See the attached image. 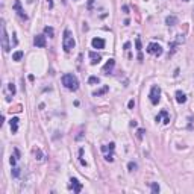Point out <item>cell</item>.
<instances>
[{
	"mask_svg": "<svg viewBox=\"0 0 194 194\" xmlns=\"http://www.w3.org/2000/svg\"><path fill=\"white\" fill-rule=\"evenodd\" d=\"M62 85H64L67 89H70V91H77V88H79V80H77V77H76L74 74L67 73V74L62 76Z\"/></svg>",
	"mask_w": 194,
	"mask_h": 194,
	"instance_id": "obj_1",
	"label": "cell"
},
{
	"mask_svg": "<svg viewBox=\"0 0 194 194\" xmlns=\"http://www.w3.org/2000/svg\"><path fill=\"white\" fill-rule=\"evenodd\" d=\"M74 46H76V41H74L71 32H70L68 29H65V31H64V40H62V47H64V50L68 53V52H71V50L74 49Z\"/></svg>",
	"mask_w": 194,
	"mask_h": 194,
	"instance_id": "obj_2",
	"label": "cell"
},
{
	"mask_svg": "<svg viewBox=\"0 0 194 194\" xmlns=\"http://www.w3.org/2000/svg\"><path fill=\"white\" fill-rule=\"evenodd\" d=\"M149 97H150L152 105H158V103H159V100H161V88H159V86H156V85H153V86H152V89H150Z\"/></svg>",
	"mask_w": 194,
	"mask_h": 194,
	"instance_id": "obj_3",
	"label": "cell"
},
{
	"mask_svg": "<svg viewBox=\"0 0 194 194\" xmlns=\"http://www.w3.org/2000/svg\"><path fill=\"white\" fill-rule=\"evenodd\" d=\"M147 52H149L150 55H155V56H161L164 50H162L161 44H158V43H150V44L147 46Z\"/></svg>",
	"mask_w": 194,
	"mask_h": 194,
	"instance_id": "obj_4",
	"label": "cell"
},
{
	"mask_svg": "<svg viewBox=\"0 0 194 194\" xmlns=\"http://www.w3.org/2000/svg\"><path fill=\"white\" fill-rule=\"evenodd\" d=\"M2 49L5 52H9V43H8V34H6V26L5 21L2 20Z\"/></svg>",
	"mask_w": 194,
	"mask_h": 194,
	"instance_id": "obj_5",
	"label": "cell"
},
{
	"mask_svg": "<svg viewBox=\"0 0 194 194\" xmlns=\"http://www.w3.org/2000/svg\"><path fill=\"white\" fill-rule=\"evenodd\" d=\"M161 118H164V124H170V115H168V112H167V109H162L158 115H156V118H155V121L158 123V121H161Z\"/></svg>",
	"mask_w": 194,
	"mask_h": 194,
	"instance_id": "obj_6",
	"label": "cell"
},
{
	"mask_svg": "<svg viewBox=\"0 0 194 194\" xmlns=\"http://www.w3.org/2000/svg\"><path fill=\"white\" fill-rule=\"evenodd\" d=\"M70 188L73 189V192L77 194V192L82 191V183H80L76 177H71V179H70Z\"/></svg>",
	"mask_w": 194,
	"mask_h": 194,
	"instance_id": "obj_7",
	"label": "cell"
},
{
	"mask_svg": "<svg viewBox=\"0 0 194 194\" xmlns=\"http://www.w3.org/2000/svg\"><path fill=\"white\" fill-rule=\"evenodd\" d=\"M15 11H17V14L21 17V18H24V20H27V15L24 14V11H23V8H21V2H20V0H17V2L14 3V6H12Z\"/></svg>",
	"mask_w": 194,
	"mask_h": 194,
	"instance_id": "obj_8",
	"label": "cell"
},
{
	"mask_svg": "<svg viewBox=\"0 0 194 194\" xmlns=\"http://www.w3.org/2000/svg\"><path fill=\"white\" fill-rule=\"evenodd\" d=\"M91 46H92V49H103L105 47V40L103 38H92Z\"/></svg>",
	"mask_w": 194,
	"mask_h": 194,
	"instance_id": "obj_9",
	"label": "cell"
},
{
	"mask_svg": "<svg viewBox=\"0 0 194 194\" xmlns=\"http://www.w3.org/2000/svg\"><path fill=\"white\" fill-rule=\"evenodd\" d=\"M89 59H91V65H97L100 61H102V56L99 53H95V52H89Z\"/></svg>",
	"mask_w": 194,
	"mask_h": 194,
	"instance_id": "obj_10",
	"label": "cell"
},
{
	"mask_svg": "<svg viewBox=\"0 0 194 194\" xmlns=\"http://www.w3.org/2000/svg\"><path fill=\"white\" fill-rule=\"evenodd\" d=\"M34 44L37 47H46V37L44 35H37L34 38Z\"/></svg>",
	"mask_w": 194,
	"mask_h": 194,
	"instance_id": "obj_11",
	"label": "cell"
},
{
	"mask_svg": "<svg viewBox=\"0 0 194 194\" xmlns=\"http://www.w3.org/2000/svg\"><path fill=\"white\" fill-rule=\"evenodd\" d=\"M114 65H115V61H114V59H109V61L105 64V67H103V73H105V74H111L112 70H114Z\"/></svg>",
	"mask_w": 194,
	"mask_h": 194,
	"instance_id": "obj_12",
	"label": "cell"
},
{
	"mask_svg": "<svg viewBox=\"0 0 194 194\" xmlns=\"http://www.w3.org/2000/svg\"><path fill=\"white\" fill-rule=\"evenodd\" d=\"M176 102L177 103H185L186 102V95H185V92H182V91H176Z\"/></svg>",
	"mask_w": 194,
	"mask_h": 194,
	"instance_id": "obj_13",
	"label": "cell"
},
{
	"mask_svg": "<svg viewBox=\"0 0 194 194\" xmlns=\"http://www.w3.org/2000/svg\"><path fill=\"white\" fill-rule=\"evenodd\" d=\"M18 121H20L18 117H12V118H11L9 123H11V131H12V134H15V132L18 131Z\"/></svg>",
	"mask_w": 194,
	"mask_h": 194,
	"instance_id": "obj_14",
	"label": "cell"
},
{
	"mask_svg": "<svg viewBox=\"0 0 194 194\" xmlns=\"http://www.w3.org/2000/svg\"><path fill=\"white\" fill-rule=\"evenodd\" d=\"M165 24H167V26H174V24H177V17H176V15H168V17L165 18Z\"/></svg>",
	"mask_w": 194,
	"mask_h": 194,
	"instance_id": "obj_15",
	"label": "cell"
},
{
	"mask_svg": "<svg viewBox=\"0 0 194 194\" xmlns=\"http://www.w3.org/2000/svg\"><path fill=\"white\" fill-rule=\"evenodd\" d=\"M108 91H109V86H108V85H105L103 88L94 91V92H92V95H94V97H99V95H102V94H105V92H108Z\"/></svg>",
	"mask_w": 194,
	"mask_h": 194,
	"instance_id": "obj_16",
	"label": "cell"
},
{
	"mask_svg": "<svg viewBox=\"0 0 194 194\" xmlns=\"http://www.w3.org/2000/svg\"><path fill=\"white\" fill-rule=\"evenodd\" d=\"M135 46H137V52H138V59L143 61V53H141L143 49H141V40H140V38L135 40Z\"/></svg>",
	"mask_w": 194,
	"mask_h": 194,
	"instance_id": "obj_17",
	"label": "cell"
},
{
	"mask_svg": "<svg viewBox=\"0 0 194 194\" xmlns=\"http://www.w3.org/2000/svg\"><path fill=\"white\" fill-rule=\"evenodd\" d=\"M100 149H102V152H103V153H106V152H114V149H115V144H114V143H109V144H105V146H102Z\"/></svg>",
	"mask_w": 194,
	"mask_h": 194,
	"instance_id": "obj_18",
	"label": "cell"
},
{
	"mask_svg": "<svg viewBox=\"0 0 194 194\" xmlns=\"http://www.w3.org/2000/svg\"><path fill=\"white\" fill-rule=\"evenodd\" d=\"M23 56H24V52H23V50H18V52H15V53L12 55V61H21Z\"/></svg>",
	"mask_w": 194,
	"mask_h": 194,
	"instance_id": "obj_19",
	"label": "cell"
},
{
	"mask_svg": "<svg viewBox=\"0 0 194 194\" xmlns=\"http://www.w3.org/2000/svg\"><path fill=\"white\" fill-rule=\"evenodd\" d=\"M44 34H46V35H49L50 38H53V37H55L53 29H52V27H49V26H46V27H44Z\"/></svg>",
	"mask_w": 194,
	"mask_h": 194,
	"instance_id": "obj_20",
	"label": "cell"
},
{
	"mask_svg": "<svg viewBox=\"0 0 194 194\" xmlns=\"http://www.w3.org/2000/svg\"><path fill=\"white\" fill-rule=\"evenodd\" d=\"M150 188H152V192H153V194H158V192H159V185H158L156 182H153V183L150 185Z\"/></svg>",
	"mask_w": 194,
	"mask_h": 194,
	"instance_id": "obj_21",
	"label": "cell"
},
{
	"mask_svg": "<svg viewBox=\"0 0 194 194\" xmlns=\"http://www.w3.org/2000/svg\"><path fill=\"white\" fill-rule=\"evenodd\" d=\"M8 91H9L11 95H14L15 94V85L14 83H8Z\"/></svg>",
	"mask_w": 194,
	"mask_h": 194,
	"instance_id": "obj_22",
	"label": "cell"
},
{
	"mask_svg": "<svg viewBox=\"0 0 194 194\" xmlns=\"http://www.w3.org/2000/svg\"><path fill=\"white\" fill-rule=\"evenodd\" d=\"M100 82V79L97 77V76H91L89 79H88V83H99Z\"/></svg>",
	"mask_w": 194,
	"mask_h": 194,
	"instance_id": "obj_23",
	"label": "cell"
},
{
	"mask_svg": "<svg viewBox=\"0 0 194 194\" xmlns=\"http://www.w3.org/2000/svg\"><path fill=\"white\" fill-rule=\"evenodd\" d=\"M128 168H129V171H135V170L138 168V165H137L135 162H129V164H128Z\"/></svg>",
	"mask_w": 194,
	"mask_h": 194,
	"instance_id": "obj_24",
	"label": "cell"
},
{
	"mask_svg": "<svg viewBox=\"0 0 194 194\" xmlns=\"http://www.w3.org/2000/svg\"><path fill=\"white\" fill-rule=\"evenodd\" d=\"M12 176H14V177H18V176H20V168H18V167H14V168H12Z\"/></svg>",
	"mask_w": 194,
	"mask_h": 194,
	"instance_id": "obj_25",
	"label": "cell"
},
{
	"mask_svg": "<svg viewBox=\"0 0 194 194\" xmlns=\"http://www.w3.org/2000/svg\"><path fill=\"white\" fill-rule=\"evenodd\" d=\"M105 159H106L108 162H112V161H114V155H112V153H109V155L106 153V155H105Z\"/></svg>",
	"mask_w": 194,
	"mask_h": 194,
	"instance_id": "obj_26",
	"label": "cell"
},
{
	"mask_svg": "<svg viewBox=\"0 0 194 194\" xmlns=\"http://www.w3.org/2000/svg\"><path fill=\"white\" fill-rule=\"evenodd\" d=\"M9 162H11V165H12V167H15V162H17V155H15V156H11Z\"/></svg>",
	"mask_w": 194,
	"mask_h": 194,
	"instance_id": "obj_27",
	"label": "cell"
},
{
	"mask_svg": "<svg viewBox=\"0 0 194 194\" xmlns=\"http://www.w3.org/2000/svg\"><path fill=\"white\" fill-rule=\"evenodd\" d=\"M144 132H146L144 129H138V138H140V140H143V137H144Z\"/></svg>",
	"mask_w": 194,
	"mask_h": 194,
	"instance_id": "obj_28",
	"label": "cell"
},
{
	"mask_svg": "<svg viewBox=\"0 0 194 194\" xmlns=\"http://www.w3.org/2000/svg\"><path fill=\"white\" fill-rule=\"evenodd\" d=\"M128 106H129V109H134V106H135V102H134V100H129Z\"/></svg>",
	"mask_w": 194,
	"mask_h": 194,
	"instance_id": "obj_29",
	"label": "cell"
},
{
	"mask_svg": "<svg viewBox=\"0 0 194 194\" xmlns=\"http://www.w3.org/2000/svg\"><path fill=\"white\" fill-rule=\"evenodd\" d=\"M35 156H38L37 159H41V156H43V155H41V152H40V149H37V150H35Z\"/></svg>",
	"mask_w": 194,
	"mask_h": 194,
	"instance_id": "obj_30",
	"label": "cell"
},
{
	"mask_svg": "<svg viewBox=\"0 0 194 194\" xmlns=\"http://www.w3.org/2000/svg\"><path fill=\"white\" fill-rule=\"evenodd\" d=\"M47 3H49V8L52 9L53 8V2H52V0H47Z\"/></svg>",
	"mask_w": 194,
	"mask_h": 194,
	"instance_id": "obj_31",
	"label": "cell"
},
{
	"mask_svg": "<svg viewBox=\"0 0 194 194\" xmlns=\"http://www.w3.org/2000/svg\"><path fill=\"white\" fill-rule=\"evenodd\" d=\"M129 47H131V43H126L124 44V50H129Z\"/></svg>",
	"mask_w": 194,
	"mask_h": 194,
	"instance_id": "obj_32",
	"label": "cell"
},
{
	"mask_svg": "<svg viewBox=\"0 0 194 194\" xmlns=\"http://www.w3.org/2000/svg\"><path fill=\"white\" fill-rule=\"evenodd\" d=\"M123 11H124L126 14H129V8H128V6H123Z\"/></svg>",
	"mask_w": 194,
	"mask_h": 194,
	"instance_id": "obj_33",
	"label": "cell"
},
{
	"mask_svg": "<svg viewBox=\"0 0 194 194\" xmlns=\"http://www.w3.org/2000/svg\"><path fill=\"white\" fill-rule=\"evenodd\" d=\"M183 2H189V0H183Z\"/></svg>",
	"mask_w": 194,
	"mask_h": 194,
	"instance_id": "obj_34",
	"label": "cell"
}]
</instances>
